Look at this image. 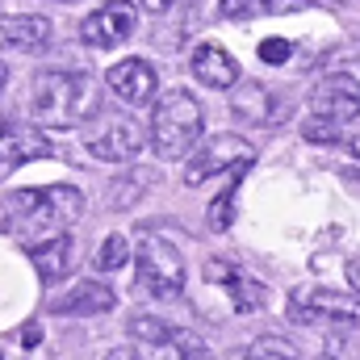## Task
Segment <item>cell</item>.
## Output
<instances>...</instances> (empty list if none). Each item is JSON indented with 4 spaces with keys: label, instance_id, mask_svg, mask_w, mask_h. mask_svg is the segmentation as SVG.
<instances>
[{
    "label": "cell",
    "instance_id": "19",
    "mask_svg": "<svg viewBox=\"0 0 360 360\" xmlns=\"http://www.w3.org/2000/svg\"><path fill=\"white\" fill-rule=\"evenodd\" d=\"M126 331H130V340H134L139 348H147V352H155V360H164V352H168V340H172V323H164L160 314L139 310V314H130Z\"/></svg>",
    "mask_w": 360,
    "mask_h": 360
},
{
    "label": "cell",
    "instance_id": "28",
    "mask_svg": "<svg viewBox=\"0 0 360 360\" xmlns=\"http://www.w3.org/2000/svg\"><path fill=\"white\" fill-rule=\"evenodd\" d=\"M4 89H8V68L0 63V96H4Z\"/></svg>",
    "mask_w": 360,
    "mask_h": 360
},
{
    "label": "cell",
    "instance_id": "25",
    "mask_svg": "<svg viewBox=\"0 0 360 360\" xmlns=\"http://www.w3.org/2000/svg\"><path fill=\"white\" fill-rule=\"evenodd\" d=\"M101 360H155V352H147V348L130 344V348H109Z\"/></svg>",
    "mask_w": 360,
    "mask_h": 360
},
{
    "label": "cell",
    "instance_id": "1",
    "mask_svg": "<svg viewBox=\"0 0 360 360\" xmlns=\"http://www.w3.org/2000/svg\"><path fill=\"white\" fill-rule=\"evenodd\" d=\"M84 214V193L76 184H46V188H17L0 197V231L30 243L63 235Z\"/></svg>",
    "mask_w": 360,
    "mask_h": 360
},
{
    "label": "cell",
    "instance_id": "20",
    "mask_svg": "<svg viewBox=\"0 0 360 360\" xmlns=\"http://www.w3.org/2000/svg\"><path fill=\"white\" fill-rule=\"evenodd\" d=\"M248 176V164H239V168H231V180H226V188L210 201V210H205V218H210V231H231V222H235V197H239V184Z\"/></svg>",
    "mask_w": 360,
    "mask_h": 360
},
{
    "label": "cell",
    "instance_id": "14",
    "mask_svg": "<svg viewBox=\"0 0 360 360\" xmlns=\"http://www.w3.org/2000/svg\"><path fill=\"white\" fill-rule=\"evenodd\" d=\"M117 306V293H113V285H105V281H80V285H72L68 293H59L55 302H51V314H63V319H92V314H109Z\"/></svg>",
    "mask_w": 360,
    "mask_h": 360
},
{
    "label": "cell",
    "instance_id": "11",
    "mask_svg": "<svg viewBox=\"0 0 360 360\" xmlns=\"http://www.w3.org/2000/svg\"><path fill=\"white\" fill-rule=\"evenodd\" d=\"M51 21L38 13H4L0 17V51H17V55H38L51 46Z\"/></svg>",
    "mask_w": 360,
    "mask_h": 360
},
{
    "label": "cell",
    "instance_id": "9",
    "mask_svg": "<svg viewBox=\"0 0 360 360\" xmlns=\"http://www.w3.org/2000/svg\"><path fill=\"white\" fill-rule=\"evenodd\" d=\"M147 139L151 134H147V126L139 117H113L101 134L89 139V151L96 160H105V164H130V160H139Z\"/></svg>",
    "mask_w": 360,
    "mask_h": 360
},
{
    "label": "cell",
    "instance_id": "15",
    "mask_svg": "<svg viewBox=\"0 0 360 360\" xmlns=\"http://www.w3.org/2000/svg\"><path fill=\"white\" fill-rule=\"evenodd\" d=\"M231 113L243 117V122H252V126H276V122H285V105L260 80H248V84L231 89Z\"/></svg>",
    "mask_w": 360,
    "mask_h": 360
},
{
    "label": "cell",
    "instance_id": "2",
    "mask_svg": "<svg viewBox=\"0 0 360 360\" xmlns=\"http://www.w3.org/2000/svg\"><path fill=\"white\" fill-rule=\"evenodd\" d=\"M89 96L84 68H42L30 84V117L55 130H68L80 122V105Z\"/></svg>",
    "mask_w": 360,
    "mask_h": 360
},
{
    "label": "cell",
    "instance_id": "21",
    "mask_svg": "<svg viewBox=\"0 0 360 360\" xmlns=\"http://www.w3.org/2000/svg\"><path fill=\"white\" fill-rule=\"evenodd\" d=\"M168 360H210V344L188 331V327H172V340H168Z\"/></svg>",
    "mask_w": 360,
    "mask_h": 360
},
{
    "label": "cell",
    "instance_id": "32",
    "mask_svg": "<svg viewBox=\"0 0 360 360\" xmlns=\"http://www.w3.org/2000/svg\"><path fill=\"white\" fill-rule=\"evenodd\" d=\"M323 360H335V356H323Z\"/></svg>",
    "mask_w": 360,
    "mask_h": 360
},
{
    "label": "cell",
    "instance_id": "22",
    "mask_svg": "<svg viewBox=\"0 0 360 360\" xmlns=\"http://www.w3.org/2000/svg\"><path fill=\"white\" fill-rule=\"evenodd\" d=\"M126 260H130V243H126V235H105L101 248H96V256H92L96 272H117Z\"/></svg>",
    "mask_w": 360,
    "mask_h": 360
},
{
    "label": "cell",
    "instance_id": "6",
    "mask_svg": "<svg viewBox=\"0 0 360 360\" xmlns=\"http://www.w3.org/2000/svg\"><path fill=\"white\" fill-rule=\"evenodd\" d=\"M134 260H139V289L143 293H151L160 302H172L184 293V256L168 239L143 235L134 248Z\"/></svg>",
    "mask_w": 360,
    "mask_h": 360
},
{
    "label": "cell",
    "instance_id": "3",
    "mask_svg": "<svg viewBox=\"0 0 360 360\" xmlns=\"http://www.w3.org/2000/svg\"><path fill=\"white\" fill-rule=\"evenodd\" d=\"M201 126H205V117H201L197 96L184 89H172L155 101L147 134H151V147L160 160H184L201 143Z\"/></svg>",
    "mask_w": 360,
    "mask_h": 360
},
{
    "label": "cell",
    "instance_id": "26",
    "mask_svg": "<svg viewBox=\"0 0 360 360\" xmlns=\"http://www.w3.org/2000/svg\"><path fill=\"white\" fill-rule=\"evenodd\" d=\"M348 285L360 293V256H352V260H348Z\"/></svg>",
    "mask_w": 360,
    "mask_h": 360
},
{
    "label": "cell",
    "instance_id": "24",
    "mask_svg": "<svg viewBox=\"0 0 360 360\" xmlns=\"http://www.w3.org/2000/svg\"><path fill=\"white\" fill-rule=\"evenodd\" d=\"M289 55H293V42H285V38H264V42H260V59L272 63V68H276V63H285Z\"/></svg>",
    "mask_w": 360,
    "mask_h": 360
},
{
    "label": "cell",
    "instance_id": "7",
    "mask_svg": "<svg viewBox=\"0 0 360 360\" xmlns=\"http://www.w3.org/2000/svg\"><path fill=\"white\" fill-rule=\"evenodd\" d=\"M239 164H252L248 139H239V134H214V139L197 143V147L184 155V172H180V180H184L188 188H197V184L222 176V172H231V168H239Z\"/></svg>",
    "mask_w": 360,
    "mask_h": 360
},
{
    "label": "cell",
    "instance_id": "16",
    "mask_svg": "<svg viewBox=\"0 0 360 360\" xmlns=\"http://www.w3.org/2000/svg\"><path fill=\"white\" fill-rule=\"evenodd\" d=\"M193 76L205 84V89H235V80H239V63L226 55V46H218V42H201L197 51H193Z\"/></svg>",
    "mask_w": 360,
    "mask_h": 360
},
{
    "label": "cell",
    "instance_id": "4",
    "mask_svg": "<svg viewBox=\"0 0 360 360\" xmlns=\"http://www.w3.org/2000/svg\"><path fill=\"white\" fill-rule=\"evenodd\" d=\"M360 117V80L348 72L327 76L319 89L310 92V122H306V139L310 143H335L348 122Z\"/></svg>",
    "mask_w": 360,
    "mask_h": 360
},
{
    "label": "cell",
    "instance_id": "29",
    "mask_svg": "<svg viewBox=\"0 0 360 360\" xmlns=\"http://www.w3.org/2000/svg\"><path fill=\"white\" fill-rule=\"evenodd\" d=\"M348 147H352V155H356V160H360V134H356V139H352V143H348Z\"/></svg>",
    "mask_w": 360,
    "mask_h": 360
},
{
    "label": "cell",
    "instance_id": "27",
    "mask_svg": "<svg viewBox=\"0 0 360 360\" xmlns=\"http://www.w3.org/2000/svg\"><path fill=\"white\" fill-rule=\"evenodd\" d=\"M147 4V13H168V8H176L180 0H143Z\"/></svg>",
    "mask_w": 360,
    "mask_h": 360
},
{
    "label": "cell",
    "instance_id": "13",
    "mask_svg": "<svg viewBox=\"0 0 360 360\" xmlns=\"http://www.w3.org/2000/svg\"><path fill=\"white\" fill-rule=\"evenodd\" d=\"M105 84H109V92L117 101H126V105H147L155 96V89H160V76H155V68L147 59H122V63L109 68Z\"/></svg>",
    "mask_w": 360,
    "mask_h": 360
},
{
    "label": "cell",
    "instance_id": "8",
    "mask_svg": "<svg viewBox=\"0 0 360 360\" xmlns=\"http://www.w3.org/2000/svg\"><path fill=\"white\" fill-rule=\"evenodd\" d=\"M134 25H139V13H134L130 0H105L96 13H89V17L80 21V42H84V46H96V51L122 46V42L134 34Z\"/></svg>",
    "mask_w": 360,
    "mask_h": 360
},
{
    "label": "cell",
    "instance_id": "5",
    "mask_svg": "<svg viewBox=\"0 0 360 360\" xmlns=\"http://www.w3.org/2000/svg\"><path fill=\"white\" fill-rule=\"evenodd\" d=\"M289 319L319 331H352L360 323V297L327 285H302L289 293Z\"/></svg>",
    "mask_w": 360,
    "mask_h": 360
},
{
    "label": "cell",
    "instance_id": "31",
    "mask_svg": "<svg viewBox=\"0 0 360 360\" xmlns=\"http://www.w3.org/2000/svg\"><path fill=\"white\" fill-rule=\"evenodd\" d=\"M0 360H4V348H0Z\"/></svg>",
    "mask_w": 360,
    "mask_h": 360
},
{
    "label": "cell",
    "instance_id": "12",
    "mask_svg": "<svg viewBox=\"0 0 360 360\" xmlns=\"http://www.w3.org/2000/svg\"><path fill=\"white\" fill-rule=\"evenodd\" d=\"M42 155H51V143L38 130H30L21 122H0V180L13 176L30 160H42Z\"/></svg>",
    "mask_w": 360,
    "mask_h": 360
},
{
    "label": "cell",
    "instance_id": "18",
    "mask_svg": "<svg viewBox=\"0 0 360 360\" xmlns=\"http://www.w3.org/2000/svg\"><path fill=\"white\" fill-rule=\"evenodd\" d=\"M314 0H218V13L226 21H248V17H276V13H306Z\"/></svg>",
    "mask_w": 360,
    "mask_h": 360
},
{
    "label": "cell",
    "instance_id": "23",
    "mask_svg": "<svg viewBox=\"0 0 360 360\" xmlns=\"http://www.w3.org/2000/svg\"><path fill=\"white\" fill-rule=\"evenodd\" d=\"M248 360H297V348L281 335H260L248 344Z\"/></svg>",
    "mask_w": 360,
    "mask_h": 360
},
{
    "label": "cell",
    "instance_id": "10",
    "mask_svg": "<svg viewBox=\"0 0 360 360\" xmlns=\"http://www.w3.org/2000/svg\"><path fill=\"white\" fill-rule=\"evenodd\" d=\"M205 281L210 285H218L226 297H231V306H235V314H256L260 306H264V285L252 276V272L235 269V264H226V260H205Z\"/></svg>",
    "mask_w": 360,
    "mask_h": 360
},
{
    "label": "cell",
    "instance_id": "17",
    "mask_svg": "<svg viewBox=\"0 0 360 360\" xmlns=\"http://www.w3.org/2000/svg\"><path fill=\"white\" fill-rule=\"evenodd\" d=\"M25 252H30L34 269H38V276H42L46 285H51V281H63V276L72 272V260H76V243H72L68 231H63V235H51V239H42V243H30Z\"/></svg>",
    "mask_w": 360,
    "mask_h": 360
},
{
    "label": "cell",
    "instance_id": "30",
    "mask_svg": "<svg viewBox=\"0 0 360 360\" xmlns=\"http://www.w3.org/2000/svg\"><path fill=\"white\" fill-rule=\"evenodd\" d=\"M55 4H72V0H55Z\"/></svg>",
    "mask_w": 360,
    "mask_h": 360
}]
</instances>
